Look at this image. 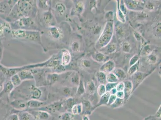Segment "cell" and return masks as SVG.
<instances>
[{"instance_id": "6da1fadb", "label": "cell", "mask_w": 161, "mask_h": 120, "mask_svg": "<svg viewBox=\"0 0 161 120\" xmlns=\"http://www.w3.org/2000/svg\"><path fill=\"white\" fill-rule=\"evenodd\" d=\"M113 33V27L112 23L109 22L107 23L105 30L99 40V43L102 46H105L110 42Z\"/></svg>"}, {"instance_id": "7a4b0ae2", "label": "cell", "mask_w": 161, "mask_h": 120, "mask_svg": "<svg viewBox=\"0 0 161 120\" xmlns=\"http://www.w3.org/2000/svg\"><path fill=\"white\" fill-rule=\"evenodd\" d=\"M124 83L125 85L124 91L125 95L124 101L125 103L127 102L132 93L133 85L132 82L130 81H126Z\"/></svg>"}, {"instance_id": "3957f363", "label": "cell", "mask_w": 161, "mask_h": 120, "mask_svg": "<svg viewBox=\"0 0 161 120\" xmlns=\"http://www.w3.org/2000/svg\"><path fill=\"white\" fill-rule=\"evenodd\" d=\"M148 75L140 72H137L134 74V86L133 87V92L140 84L143 80Z\"/></svg>"}, {"instance_id": "277c9868", "label": "cell", "mask_w": 161, "mask_h": 120, "mask_svg": "<svg viewBox=\"0 0 161 120\" xmlns=\"http://www.w3.org/2000/svg\"><path fill=\"white\" fill-rule=\"evenodd\" d=\"M110 96V94L109 92H106L104 95L101 96L99 101L97 104V105L93 107V111L95 109H96V108L100 107V106L107 105Z\"/></svg>"}, {"instance_id": "5b68a950", "label": "cell", "mask_w": 161, "mask_h": 120, "mask_svg": "<svg viewBox=\"0 0 161 120\" xmlns=\"http://www.w3.org/2000/svg\"><path fill=\"white\" fill-rule=\"evenodd\" d=\"M45 104L44 102L38 100L32 99L26 102V105L28 108L34 109L41 107Z\"/></svg>"}, {"instance_id": "8992f818", "label": "cell", "mask_w": 161, "mask_h": 120, "mask_svg": "<svg viewBox=\"0 0 161 120\" xmlns=\"http://www.w3.org/2000/svg\"><path fill=\"white\" fill-rule=\"evenodd\" d=\"M62 105V102L61 101L54 102L52 104L49 105L45 107V109L48 111L47 112H50L51 113L55 112L57 110H60L61 109V106Z\"/></svg>"}, {"instance_id": "52a82bcc", "label": "cell", "mask_w": 161, "mask_h": 120, "mask_svg": "<svg viewBox=\"0 0 161 120\" xmlns=\"http://www.w3.org/2000/svg\"><path fill=\"white\" fill-rule=\"evenodd\" d=\"M114 67V63L110 60V61L105 63V64H104V65H102L100 68V70L104 73L110 72L113 70Z\"/></svg>"}, {"instance_id": "ba28073f", "label": "cell", "mask_w": 161, "mask_h": 120, "mask_svg": "<svg viewBox=\"0 0 161 120\" xmlns=\"http://www.w3.org/2000/svg\"><path fill=\"white\" fill-rule=\"evenodd\" d=\"M36 115L34 116L35 119L39 120H46L50 117V114L44 110H40L37 112Z\"/></svg>"}, {"instance_id": "9c48e42d", "label": "cell", "mask_w": 161, "mask_h": 120, "mask_svg": "<svg viewBox=\"0 0 161 120\" xmlns=\"http://www.w3.org/2000/svg\"><path fill=\"white\" fill-rule=\"evenodd\" d=\"M71 111L72 113L74 115H80L83 113V104L81 102L74 105L71 108Z\"/></svg>"}, {"instance_id": "30bf717a", "label": "cell", "mask_w": 161, "mask_h": 120, "mask_svg": "<svg viewBox=\"0 0 161 120\" xmlns=\"http://www.w3.org/2000/svg\"><path fill=\"white\" fill-rule=\"evenodd\" d=\"M82 103L83 104V110L85 109L86 111V114L85 115H87L88 113L90 115L92 113L93 111V107L91 102L87 100H84Z\"/></svg>"}, {"instance_id": "8fae6325", "label": "cell", "mask_w": 161, "mask_h": 120, "mask_svg": "<svg viewBox=\"0 0 161 120\" xmlns=\"http://www.w3.org/2000/svg\"><path fill=\"white\" fill-rule=\"evenodd\" d=\"M19 120H34L33 115L27 112H21L18 115Z\"/></svg>"}, {"instance_id": "7c38bea8", "label": "cell", "mask_w": 161, "mask_h": 120, "mask_svg": "<svg viewBox=\"0 0 161 120\" xmlns=\"http://www.w3.org/2000/svg\"><path fill=\"white\" fill-rule=\"evenodd\" d=\"M71 54L69 52L65 51L63 52L62 58V65H67L71 61Z\"/></svg>"}, {"instance_id": "4fadbf2b", "label": "cell", "mask_w": 161, "mask_h": 120, "mask_svg": "<svg viewBox=\"0 0 161 120\" xmlns=\"http://www.w3.org/2000/svg\"><path fill=\"white\" fill-rule=\"evenodd\" d=\"M50 33L54 39H59L61 37V33L60 30L56 27H53L50 30Z\"/></svg>"}, {"instance_id": "5bb4252c", "label": "cell", "mask_w": 161, "mask_h": 120, "mask_svg": "<svg viewBox=\"0 0 161 120\" xmlns=\"http://www.w3.org/2000/svg\"><path fill=\"white\" fill-rule=\"evenodd\" d=\"M98 82L101 85H105L107 82L106 76L104 72L100 71L98 72L96 74Z\"/></svg>"}, {"instance_id": "9a60e30c", "label": "cell", "mask_w": 161, "mask_h": 120, "mask_svg": "<svg viewBox=\"0 0 161 120\" xmlns=\"http://www.w3.org/2000/svg\"><path fill=\"white\" fill-rule=\"evenodd\" d=\"M124 104V99H121L117 98L115 101L112 104L110 107L112 109H117L121 107Z\"/></svg>"}, {"instance_id": "2e32d148", "label": "cell", "mask_w": 161, "mask_h": 120, "mask_svg": "<svg viewBox=\"0 0 161 120\" xmlns=\"http://www.w3.org/2000/svg\"><path fill=\"white\" fill-rule=\"evenodd\" d=\"M42 95L41 91L37 88H33L31 94V97L32 99L38 100Z\"/></svg>"}, {"instance_id": "e0dca14e", "label": "cell", "mask_w": 161, "mask_h": 120, "mask_svg": "<svg viewBox=\"0 0 161 120\" xmlns=\"http://www.w3.org/2000/svg\"><path fill=\"white\" fill-rule=\"evenodd\" d=\"M114 74L120 80H125L126 77V74L124 71L121 69H117L115 71Z\"/></svg>"}, {"instance_id": "ac0fdd59", "label": "cell", "mask_w": 161, "mask_h": 120, "mask_svg": "<svg viewBox=\"0 0 161 120\" xmlns=\"http://www.w3.org/2000/svg\"><path fill=\"white\" fill-rule=\"evenodd\" d=\"M18 76L22 81L26 79H33V76L31 73H29V72L26 71L21 72L18 74Z\"/></svg>"}, {"instance_id": "d6986e66", "label": "cell", "mask_w": 161, "mask_h": 120, "mask_svg": "<svg viewBox=\"0 0 161 120\" xmlns=\"http://www.w3.org/2000/svg\"><path fill=\"white\" fill-rule=\"evenodd\" d=\"M106 81L108 83H117L119 80L114 73H111L106 77Z\"/></svg>"}, {"instance_id": "ffe728a7", "label": "cell", "mask_w": 161, "mask_h": 120, "mask_svg": "<svg viewBox=\"0 0 161 120\" xmlns=\"http://www.w3.org/2000/svg\"><path fill=\"white\" fill-rule=\"evenodd\" d=\"M14 108L18 109H24L26 108V103L22 101H16L11 103Z\"/></svg>"}, {"instance_id": "44dd1931", "label": "cell", "mask_w": 161, "mask_h": 120, "mask_svg": "<svg viewBox=\"0 0 161 120\" xmlns=\"http://www.w3.org/2000/svg\"><path fill=\"white\" fill-rule=\"evenodd\" d=\"M96 89L94 84L93 83L92 81H90V82H87V89L89 95H93L95 91H96Z\"/></svg>"}, {"instance_id": "7402d4cb", "label": "cell", "mask_w": 161, "mask_h": 120, "mask_svg": "<svg viewBox=\"0 0 161 120\" xmlns=\"http://www.w3.org/2000/svg\"><path fill=\"white\" fill-rule=\"evenodd\" d=\"M74 115L71 113H64L60 116V120H73Z\"/></svg>"}, {"instance_id": "603a6c76", "label": "cell", "mask_w": 161, "mask_h": 120, "mask_svg": "<svg viewBox=\"0 0 161 120\" xmlns=\"http://www.w3.org/2000/svg\"><path fill=\"white\" fill-rule=\"evenodd\" d=\"M22 81L20 78L19 76L15 74L13 75L11 78V82L14 86H18L21 83Z\"/></svg>"}, {"instance_id": "cb8c5ba5", "label": "cell", "mask_w": 161, "mask_h": 120, "mask_svg": "<svg viewBox=\"0 0 161 120\" xmlns=\"http://www.w3.org/2000/svg\"><path fill=\"white\" fill-rule=\"evenodd\" d=\"M66 107L67 109H70L71 110L73 106L76 104H75V100L72 97L69 98L66 100L65 102Z\"/></svg>"}, {"instance_id": "d4e9b609", "label": "cell", "mask_w": 161, "mask_h": 120, "mask_svg": "<svg viewBox=\"0 0 161 120\" xmlns=\"http://www.w3.org/2000/svg\"><path fill=\"white\" fill-rule=\"evenodd\" d=\"M85 92V88L84 84L82 81L79 82V86L77 88V94L78 96H81L83 95Z\"/></svg>"}, {"instance_id": "484cf974", "label": "cell", "mask_w": 161, "mask_h": 120, "mask_svg": "<svg viewBox=\"0 0 161 120\" xmlns=\"http://www.w3.org/2000/svg\"><path fill=\"white\" fill-rule=\"evenodd\" d=\"M98 94L99 96H101L106 93V89L105 85H100L98 88Z\"/></svg>"}, {"instance_id": "4316f807", "label": "cell", "mask_w": 161, "mask_h": 120, "mask_svg": "<svg viewBox=\"0 0 161 120\" xmlns=\"http://www.w3.org/2000/svg\"><path fill=\"white\" fill-rule=\"evenodd\" d=\"M57 10L60 15H63L65 11L64 6L61 3H59L56 6Z\"/></svg>"}, {"instance_id": "83f0119b", "label": "cell", "mask_w": 161, "mask_h": 120, "mask_svg": "<svg viewBox=\"0 0 161 120\" xmlns=\"http://www.w3.org/2000/svg\"><path fill=\"white\" fill-rule=\"evenodd\" d=\"M14 86L11 81L8 82L6 84L5 86V91L7 93H10L12 91V90L13 89Z\"/></svg>"}, {"instance_id": "f1b7e54d", "label": "cell", "mask_w": 161, "mask_h": 120, "mask_svg": "<svg viewBox=\"0 0 161 120\" xmlns=\"http://www.w3.org/2000/svg\"><path fill=\"white\" fill-rule=\"evenodd\" d=\"M118 83H108L105 86L106 92H109L112 89L115 88Z\"/></svg>"}, {"instance_id": "f546056e", "label": "cell", "mask_w": 161, "mask_h": 120, "mask_svg": "<svg viewBox=\"0 0 161 120\" xmlns=\"http://www.w3.org/2000/svg\"><path fill=\"white\" fill-rule=\"evenodd\" d=\"M138 63L137 62L136 63L132 65L131 67L129 70L128 73L129 75H131L134 74L136 72L137 68Z\"/></svg>"}, {"instance_id": "4dcf8cb0", "label": "cell", "mask_w": 161, "mask_h": 120, "mask_svg": "<svg viewBox=\"0 0 161 120\" xmlns=\"http://www.w3.org/2000/svg\"><path fill=\"white\" fill-rule=\"evenodd\" d=\"M124 82H121L117 84L115 88L117 91H124Z\"/></svg>"}, {"instance_id": "1f68e13d", "label": "cell", "mask_w": 161, "mask_h": 120, "mask_svg": "<svg viewBox=\"0 0 161 120\" xmlns=\"http://www.w3.org/2000/svg\"><path fill=\"white\" fill-rule=\"evenodd\" d=\"M117 99L116 96L115 95H110L108 103H107V106H110L115 101L116 99Z\"/></svg>"}, {"instance_id": "d6a6232c", "label": "cell", "mask_w": 161, "mask_h": 120, "mask_svg": "<svg viewBox=\"0 0 161 120\" xmlns=\"http://www.w3.org/2000/svg\"><path fill=\"white\" fill-rule=\"evenodd\" d=\"M6 120H19L17 114H12L7 118Z\"/></svg>"}, {"instance_id": "836d02e7", "label": "cell", "mask_w": 161, "mask_h": 120, "mask_svg": "<svg viewBox=\"0 0 161 120\" xmlns=\"http://www.w3.org/2000/svg\"><path fill=\"white\" fill-rule=\"evenodd\" d=\"M116 96L118 98L124 99V91H118L116 94Z\"/></svg>"}, {"instance_id": "e575fe53", "label": "cell", "mask_w": 161, "mask_h": 120, "mask_svg": "<svg viewBox=\"0 0 161 120\" xmlns=\"http://www.w3.org/2000/svg\"><path fill=\"white\" fill-rule=\"evenodd\" d=\"M139 57L137 55H135L133 57L131 60L130 62V65H132L136 63L137 62L138 60Z\"/></svg>"}, {"instance_id": "d590c367", "label": "cell", "mask_w": 161, "mask_h": 120, "mask_svg": "<svg viewBox=\"0 0 161 120\" xmlns=\"http://www.w3.org/2000/svg\"><path fill=\"white\" fill-rule=\"evenodd\" d=\"M161 106H160L159 107L158 109L156 111V113H155V116L157 119L161 118Z\"/></svg>"}, {"instance_id": "8d00e7d4", "label": "cell", "mask_w": 161, "mask_h": 120, "mask_svg": "<svg viewBox=\"0 0 161 120\" xmlns=\"http://www.w3.org/2000/svg\"><path fill=\"white\" fill-rule=\"evenodd\" d=\"M99 56L98 54H97V57H96L97 60H99V61H101L102 60H104V54H101L99 53Z\"/></svg>"}, {"instance_id": "74e56055", "label": "cell", "mask_w": 161, "mask_h": 120, "mask_svg": "<svg viewBox=\"0 0 161 120\" xmlns=\"http://www.w3.org/2000/svg\"><path fill=\"white\" fill-rule=\"evenodd\" d=\"M129 46L128 43H125L124 45V51H125V52H127V51L129 52Z\"/></svg>"}, {"instance_id": "f35d334b", "label": "cell", "mask_w": 161, "mask_h": 120, "mask_svg": "<svg viewBox=\"0 0 161 120\" xmlns=\"http://www.w3.org/2000/svg\"><path fill=\"white\" fill-rule=\"evenodd\" d=\"M117 92L118 91H117L116 89L115 88L110 91L109 93L110 95H115Z\"/></svg>"}, {"instance_id": "ab89813d", "label": "cell", "mask_w": 161, "mask_h": 120, "mask_svg": "<svg viewBox=\"0 0 161 120\" xmlns=\"http://www.w3.org/2000/svg\"><path fill=\"white\" fill-rule=\"evenodd\" d=\"M149 59L150 61L154 62L156 60V58L154 56L151 55L149 56Z\"/></svg>"}, {"instance_id": "60d3db41", "label": "cell", "mask_w": 161, "mask_h": 120, "mask_svg": "<svg viewBox=\"0 0 161 120\" xmlns=\"http://www.w3.org/2000/svg\"><path fill=\"white\" fill-rule=\"evenodd\" d=\"M82 120H90V119L87 115H84L82 118Z\"/></svg>"}]
</instances>
